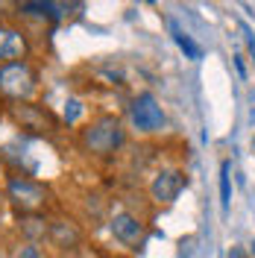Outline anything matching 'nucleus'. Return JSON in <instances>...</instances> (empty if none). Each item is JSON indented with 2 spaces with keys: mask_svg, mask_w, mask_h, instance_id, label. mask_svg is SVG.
<instances>
[{
  "mask_svg": "<svg viewBox=\"0 0 255 258\" xmlns=\"http://www.w3.org/2000/svg\"><path fill=\"white\" fill-rule=\"evenodd\" d=\"M80 141H82V147H85V153H91V156H112V153H117V150L123 147L126 129L120 123V117L103 114V117L91 120L88 126L82 129Z\"/></svg>",
  "mask_w": 255,
  "mask_h": 258,
  "instance_id": "obj_1",
  "label": "nucleus"
},
{
  "mask_svg": "<svg viewBox=\"0 0 255 258\" xmlns=\"http://www.w3.org/2000/svg\"><path fill=\"white\" fill-rule=\"evenodd\" d=\"M38 91V74L30 62H9L0 64V94L15 103H30Z\"/></svg>",
  "mask_w": 255,
  "mask_h": 258,
  "instance_id": "obj_2",
  "label": "nucleus"
},
{
  "mask_svg": "<svg viewBox=\"0 0 255 258\" xmlns=\"http://www.w3.org/2000/svg\"><path fill=\"white\" fill-rule=\"evenodd\" d=\"M6 200L12 203L18 214H38L47 206V188L30 176L12 173L6 179Z\"/></svg>",
  "mask_w": 255,
  "mask_h": 258,
  "instance_id": "obj_3",
  "label": "nucleus"
},
{
  "mask_svg": "<svg viewBox=\"0 0 255 258\" xmlns=\"http://www.w3.org/2000/svg\"><path fill=\"white\" fill-rule=\"evenodd\" d=\"M129 120H132V126L138 129L141 135H156V132H161L167 126V114L161 109V103L156 100V94H150V91H141L132 100Z\"/></svg>",
  "mask_w": 255,
  "mask_h": 258,
  "instance_id": "obj_4",
  "label": "nucleus"
},
{
  "mask_svg": "<svg viewBox=\"0 0 255 258\" xmlns=\"http://www.w3.org/2000/svg\"><path fill=\"white\" fill-rule=\"evenodd\" d=\"M109 229H112L114 241L129 246V249H138V246L144 243V235H147L144 220L138 217V214H132V211H117V214H112Z\"/></svg>",
  "mask_w": 255,
  "mask_h": 258,
  "instance_id": "obj_5",
  "label": "nucleus"
},
{
  "mask_svg": "<svg viewBox=\"0 0 255 258\" xmlns=\"http://www.w3.org/2000/svg\"><path fill=\"white\" fill-rule=\"evenodd\" d=\"M185 182H188V179H185L182 170H176V167H164V170H159V173L153 176V182H150V194H153L156 203L170 206V203L179 200V194H182V188H185Z\"/></svg>",
  "mask_w": 255,
  "mask_h": 258,
  "instance_id": "obj_6",
  "label": "nucleus"
},
{
  "mask_svg": "<svg viewBox=\"0 0 255 258\" xmlns=\"http://www.w3.org/2000/svg\"><path fill=\"white\" fill-rule=\"evenodd\" d=\"M47 238L59 252H77L82 243V232L71 220H53L47 223Z\"/></svg>",
  "mask_w": 255,
  "mask_h": 258,
  "instance_id": "obj_7",
  "label": "nucleus"
},
{
  "mask_svg": "<svg viewBox=\"0 0 255 258\" xmlns=\"http://www.w3.org/2000/svg\"><path fill=\"white\" fill-rule=\"evenodd\" d=\"M27 56V38L12 27H0V64L21 62Z\"/></svg>",
  "mask_w": 255,
  "mask_h": 258,
  "instance_id": "obj_8",
  "label": "nucleus"
},
{
  "mask_svg": "<svg viewBox=\"0 0 255 258\" xmlns=\"http://www.w3.org/2000/svg\"><path fill=\"white\" fill-rule=\"evenodd\" d=\"M18 9H21V15L38 18V21H47V24H59L68 15L56 0H24V3H18Z\"/></svg>",
  "mask_w": 255,
  "mask_h": 258,
  "instance_id": "obj_9",
  "label": "nucleus"
},
{
  "mask_svg": "<svg viewBox=\"0 0 255 258\" xmlns=\"http://www.w3.org/2000/svg\"><path fill=\"white\" fill-rule=\"evenodd\" d=\"M170 32H173V41L179 44V50H182V53H185L188 59H203V47H200V44L194 41L191 35H185V32L176 27V24H170Z\"/></svg>",
  "mask_w": 255,
  "mask_h": 258,
  "instance_id": "obj_10",
  "label": "nucleus"
},
{
  "mask_svg": "<svg viewBox=\"0 0 255 258\" xmlns=\"http://www.w3.org/2000/svg\"><path fill=\"white\" fill-rule=\"evenodd\" d=\"M229 203H232V182H229V161H223V167H220V206H223V211H229Z\"/></svg>",
  "mask_w": 255,
  "mask_h": 258,
  "instance_id": "obj_11",
  "label": "nucleus"
},
{
  "mask_svg": "<svg viewBox=\"0 0 255 258\" xmlns=\"http://www.w3.org/2000/svg\"><path fill=\"white\" fill-rule=\"evenodd\" d=\"M9 258H44V252L38 249V243L35 241H24V243H18L15 249L9 252Z\"/></svg>",
  "mask_w": 255,
  "mask_h": 258,
  "instance_id": "obj_12",
  "label": "nucleus"
},
{
  "mask_svg": "<svg viewBox=\"0 0 255 258\" xmlns=\"http://www.w3.org/2000/svg\"><path fill=\"white\" fill-rule=\"evenodd\" d=\"M80 112H82L80 100H68V109H65V120H68V123H74V120L80 117Z\"/></svg>",
  "mask_w": 255,
  "mask_h": 258,
  "instance_id": "obj_13",
  "label": "nucleus"
},
{
  "mask_svg": "<svg viewBox=\"0 0 255 258\" xmlns=\"http://www.w3.org/2000/svg\"><path fill=\"white\" fill-rule=\"evenodd\" d=\"M56 3H59L65 12H68V9H71V3H80V0H56Z\"/></svg>",
  "mask_w": 255,
  "mask_h": 258,
  "instance_id": "obj_14",
  "label": "nucleus"
},
{
  "mask_svg": "<svg viewBox=\"0 0 255 258\" xmlns=\"http://www.w3.org/2000/svg\"><path fill=\"white\" fill-rule=\"evenodd\" d=\"M3 200H6V191H3V188H0V206H3Z\"/></svg>",
  "mask_w": 255,
  "mask_h": 258,
  "instance_id": "obj_15",
  "label": "nucleus"
},
{
  "mask_svg": "<svg viewBox=\"0 0 255 258\" xmlns=\"http://www.w3.org/2000/svg\"><path fill=\"white\" fill-rule=\"evenodd\" d=\"M252 252H255V241H252Z\"/></svg>",
  "mask_w": 255,
  "mask_h": 258,
  "instance_id": "obj_16",
  "label": "nucleus"
},
{
  "mask_svg": "<svg viewBox=\"0 0 255 258\" xmlns=\"http://www.w3.org/2000/svg\"><path fill=\"white\" fill-rule=\"evenodd\" d=\"M150 3H156V0H150Z\"/></svg>",
  "mask_w": 255,
  "mask_h": 258,
  "instance_id": "obj_17",
  "label": "nucleus"
},
{
  "mask_svg": "<svg viewBox=\"0 0 255 258\" xmlns=\"http://www.w3.org/2000/svg\"><path fill=\"white\" fill-rule=\"evenodd\" d=\"M18 3H24V0H18Z\"/></svg>",
  "mask_w": 255,
  "mask_h": 258,
  "instance_id": "obj_18",
  "label": "nucleus"
},
{
  "mask_svg": "<svg viewBox=\"0 0 255 258\" xmlns=\"http://www.w3.org/2000/svg\"><path fill=\"white\" fill-rule=\"evenodd\" d=\"M0 3H3V0H0Z\"/></svg>",
  "mask_w": 255,
  "mask_h": 258,
  "instance_id": "obj_19",
  "label": "nucleus"
}]
</instances>
